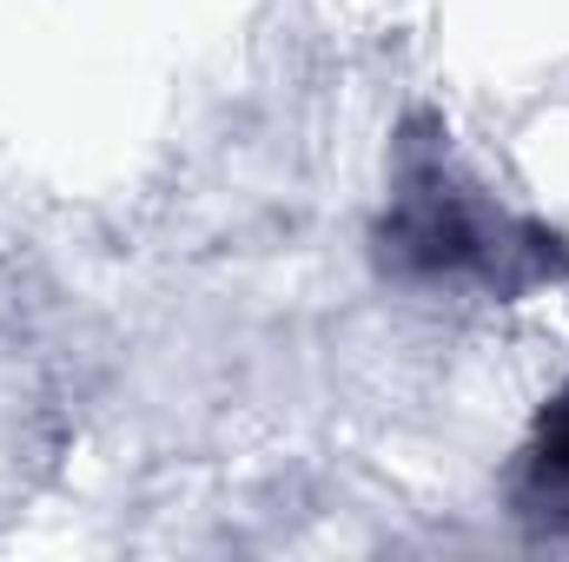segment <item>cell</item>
Wrapping results in <instances>:
<instances>
[{"mask_svg":"<svg viewBox=\"0 0 569 562\" xmlns=\"http://www.w3.org/2000/svg\"><path fill=\"white\" fill-rule=\"evenodd\" d=\"M563 239L543 225L510 219L490 205L457 165L437 133L411 127L398 140V172H391V205L378 225L385 272L411 284H490V291H523V284L563 272Z\"/></svg>","mask_w":569,"mask_h":562,"instance_id":"cell-1","label":"cell"},{"mask_svg":"<svg viewBox=\"0 0 569 562\" xmlns=\"http://www.w3.org/2000/svg\"><path fill=\"white\" fill-rule=\"evenodd\" d=\"M517 516L530 530H569V391L543 411L530 450H523V470H517Z\"/></svg>","mask_w":569,"mask_h":562,"instance_id":"cell-2","label":"cell"}]
</instances>
